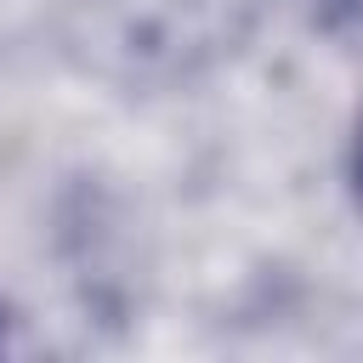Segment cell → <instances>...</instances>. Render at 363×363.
I'll return each mask as SVG.
<instances>
[{"mask_svg": "<svg viewBox=\"0 0 363 363\" xmlns=\"http://www.w3.org/2000/svg\"><path fill=\"white\" fill-rule=\"evenodd\" d=\"M357 6H363V0H323V11H329V17H352Z\"/></svg>", "mask_w": 363, "mask_h": 363, "instance_id": "7a4b0ae2", "label": "cell"}, {"mask_svg": "<svg viewBox=\"0 0 363 363\" xmlns=\"http://www.w3.org/2000/svg\"><path fill=\"white\" fill-rule=\"evenodd\" d=\"M352 187H357V204H363V130L352 142Z\"/></svg>", "mask_w": 363, "mask_h": 363, "instance_id": "6da1fadb", "label": "cell"}]
</instances>
